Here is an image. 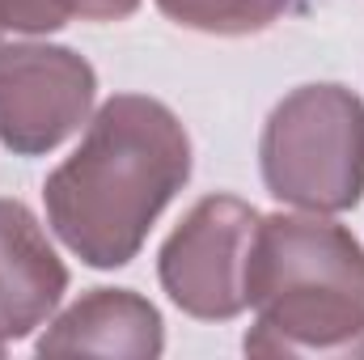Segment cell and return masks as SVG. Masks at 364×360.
<instances>
[{
    "label": "cell",
    "instance_id": "obj_1",
    "mask_svg": "<svg viewBox=\"0 0 364 360\" xmlns=\"http://www.w3.org/2000/svg\"><path fill=\"white\" fill-rule=\"evenodd\" d=\"M186 179L191 136L178 115L149 93H114L43 182L47 225L81 263L127 268Z\"/></svg>",
    "mask_w": 364,
    "mask_h": 360
},
{
    "label": "cell",
    "instance_id": "obj_2",
    "mask_svg": "<svg viewBox=\"0 0 364 360\" xmlns=\"http://www.w3.org/2000/svg\"><path fill=\"white\" fill-rule=\"evenodd\" d=\"M246 305L259 314L250 356L364 360V246L322 212L259 216Z\"/></svg>",
    "mask_w": 364,
    "mask_h": 360
},
{
    "label": "cell",
    "instance_id": "obj_3",
    "mask_svg": "<svg viewBox=\"0 0 364 360\" xmlns=\"http://www.w3.org/2000/svg\"><path fill=\"white\" fill-rule=\"evenodd\" d=\"M263 186L301 212H348L364 195V97L301 85L272 106L259 136Z\"/></svg>",
    "mask_w": 364,
    "mask_h": 360
},
{
    "label": "cell",
    "instance_id": "obj_4",
    "mask_svg": "<svg viewBox=\"0 0 364 360\" xmlns=\"http://www.w3.org/2000/svg\"><path fill=\"white\" fill-rule=\"evenodd\" d=\"M259 212L237 195H203L157 255V280L182 314L229 322L246 309V268Z\"/></svg>",
    "mask_w": 364,
    "mask_h": 360
},
{
    "label": "cell",
    "instance_id": "obj_5",
    "mask_svg": "<svg viewBox=\"0 0 364 360\" xmlns=\"http://www.w3.org/2000/svg\"><path fill=\"white\" fill-rule=\"evenodd\" d=\"M97 73L55 43H0V144L43 157L90 123Z\"/></svg>",
    "mask_w": 364,
    "mask_h": 360
},
{
    "label": "cell",
    "instance_id": "obj_6",
    "mask_svg": "<svg viewBox=\"0 0 364 360\" xmlns=\"http://www.w3.org/2000/svg\"><path fill=\"white\" fill-rule=\"evenodd\" d=\"M68 292V268L21 199H0V335H34Z\"/></svg>",
    "mask_w": 364,
    "mask_h": 360
},
{
    "label": "cell",
    "instance_id": "obj_7",
    "mask_svg": "<svg viewBox=\"0 0 364 360\" xmlns=\"http://www.w3.org/2000/svg\"><path fill=\"white\" fill-rule=\"evenodd\" d=\"M34 352L38 356L153 360L166 352V327L149 297L132 288H93L43 331Z\"/></svg>",
    "mask_w": 364,
    "mask_h": 360
},
{
    "label": "cell",
    "instance_id": "obj_8",
    "mask_svg": "<svg viewBox=\"0 0 364 360\" xmlns=\"http://www.w3.org/2000/svg\"><path fill=\"white\" fill-rule=\"evenodd\" d=\"M157 9L182 26L216 38H242V34H263L275 26L292 0H157Z\"/></svg>",
    "mask_w": 364,
    "mask_h": 360
},
{
    "label": "cell",
    "instance_id": "obj_9",
    "mask_svg": "<svg viewBox=\"0 0 364 360\" xmlns=\"http://www.w3.org/2000/svg\"><path fill=\"white\" fill-rule=\"evenodd\" d=\"M77 21V0H0V34H51Z\"/></svg>",
    "mask_w": 364,
    "mask_h": 360
},
{
    "label": "cell",
    "instance_id": "obj_10",
    "mask_svg": "<svg viewBox=\"0 0 364 360\" xmlns=\"http://www.w3.org/2000/svg\"><path fill=\"white\" fill-rule=\"evenodd\" d=\"M140 9V0H77L81 21H123Z\"/></svg>",
    "mask_w": 364,
    "mask_h": 360
},
{
    "label": "cell",
    "instance_id": "obj_11",
    "mask_svg": "<svg viewBox=\"0 0 364 360\" xmlns=\"http://www.w3.org/2000/svg\"><path fill=\"white\" fill-rule=\"evenodd\" d=\"M4 348H9V339H4V335H0V356H4Z\"/></svg>",
    "mask_w": 364,
    "mask_h": 360
}]
</instances>
